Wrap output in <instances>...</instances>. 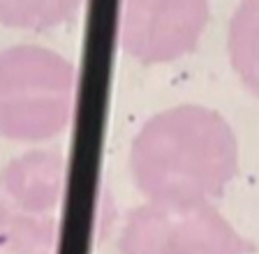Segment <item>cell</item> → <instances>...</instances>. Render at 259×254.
<instances>
[{
    "instance_id": "obj_6",
    "label": "cell",
    "mask_w": 259,
    "mask_h": 254,
    "mask_svg": "<svg viewBox=\"0 0 259 254\" xmlns=\"http://www.w3.org/2000/svg\"><path fill=\"white\" fill-rule=\"evenodd\" d=\"M227 44L236 76L259 97V0H241L229 23Z\"/></svg>"
},
{
    "instance_id": "obj_1",
    "label": "cell",
    "mask_w": 259,
    "mask_h": 254,
    "mask_svg": "<svg viewBox=\"0 0 259 254\" xmlns=\"http://www.w3.org/2000/svg\"><path fill=\"white\" fill-rule=\"evenodd\" d=\"M238 164L234 130L199 104L167 109L139 130L130 171L146 201L213 204L225 194Z\"/></svg>"
},
{
    "instance_id": "obj_2",
    "label": "cell",
    "mask_w": 259,
    "mask_h": 254,
    "mask_svg": "<svg viewBox=\"0 0 259 254\" xmlns=\"http://www.w3.org/2000/svg\"><path fill=\"white\" fill-rule=\"evenodd\" d=\"M76 70L65 56L21 44L0 51V136L47 141L70 125Z\"/></svg>"
},
{
    "instance_id": "obj_7",
    "label": "cell",
    "mask_w": 259,
    "mask_h": 254,
    "mask_svg": "<svg viewBox=\"0 0 259 254\" xmlns=\"http://www.w3.org/2000/svg\"><path fill=\"white\" fill-rule=\"evenodd\" d=\"M83 0H0V23L21 30H49L74 17Z\"/></svg>"
},
{
    "instance_id": "obj_4",
    "label": "cell",
    "mask_w": 259,
    "mask_h": 254,
    "mask_svg": "<svg viewBox=\"0 0 259 254\" xmlns=\"http://www.w3.org/2000/svg\"><path fill=\"white\" fill-rule=\"evenodd\" d=\"M118 249L130 254L183 252H252L213 204H157L148 201L127 215Z\"/></svg>"
},
{
    "instance_id": "obj_5",
    "label": "cell",
    "mask_w": 259,
    "mask_h": 254,
    "mask_svg": "<svg viewBox=\"0 0 259 254\" xmlns=\"http://www.w3.org/2000/svg\"><path fill=\"white\" fill-rule=\"evenodd\" d=\"M208 23V0H120L118 39L130 58L160 65L188 56Z\"/></svg>"
},
{
    "instance_id": "obj_3",
    "label": "cell",
    "mask_w": 259,
    "mask_h": 254,
    "mask_svg": "<svg viewBox=\"0 0 259 254\" xmlns=\"http://www.w3.org/2000/svg\"><path fill=\"white\" fill-rule=\"evenodd\" d=\"M67 189V160L35 150L0 171V249L42 254L60 245V215Z\"/></svg>"
}]
</instances>
